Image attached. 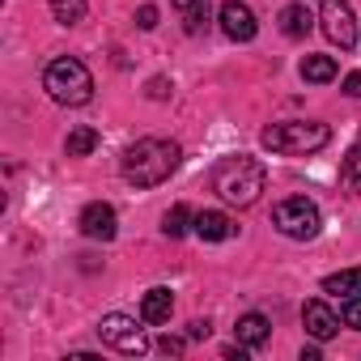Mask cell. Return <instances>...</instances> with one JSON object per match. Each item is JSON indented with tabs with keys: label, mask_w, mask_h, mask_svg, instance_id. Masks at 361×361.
Masks as SVG:
<instances>
[{
	"label": "cell",
	"mask_w": 361,
	"mask_h": 361,
	"mask_svg": "<svg viewBox=\"0 0 361 361\" xmlns=\"http://www.w3.org/2000/svg\"><path fill=\"white\" fill-rule=\"evenodd\" d=\"M178 161H183V149H178L174 140L145 136V140H136L123 153L119 170H123V178L132 188H157V183H166V178L178 170Z\"/></svg>",
	"instance_id": "cell-1"
},
{
	"label": "cell",
	"mask_w": 361,
	"mask_h": 361,
	"mask_svg": "<svg viewBox=\"0 0 361 361\" xmlns=\"http://www.w3.org/2000/svg\"><path fill=\"white\" fill-rule=\"evenodd\" d=\"M264 183H268V170H264L255 157H247V153L221 157L217 170H213V192H217L226 204H238V209L255 204L259 192H264Z\"/></svg>",
	"instance_id": "cell-2"
},
{
	"label": "cell",
	"mask_w": 361,
	"mask_h": 361,
	"mask_svg": "<svg viewBox=\"0 0 361 361\" xmlns=\"http://www.w3.org/2000/svg\"><path fill=\"white\" fill-rule=\"evenodd\" d=\"M43 90H47L60 106H85V102L94 98V77H90V68H85L81 60L60 56V60L47 64V73H43Z\"/></svg>",
	"instance_id": "cell-3"
},
{
	"label": "cell",
	"mask_w": 361,
	"mask_h": 361,
	"mask_svg": "<svg viewBox=\"0 0 361 361\" xmlns=\"http://www.w3.org/2000/svg\"><path fill=\"white\" fill-rule=\"evenodd\" d=\"M259 140H264V149H272V153L298 157V153L323 149V145L331 140V128H327V123H314V119H293V123H272V128H264Z\"/></svg>",
	"instance_id": "cell-4"
},
{
	"label": "cell",
	"mask_w": 361,
	"mask_h": 361,
	"mask_svg": "<svg viewBox=\"0 0 361 361\" xmlns=\"http://www.w3.org/2000/svg\"><path fill=\"white\" fill-rule=\"evenodd\" d=\"M272 226L285 234V238H298V243H310L319 238L323 230V217H319V204L306 200V196H289L272 209Z\"/></svg>",
	"instance_id": "cell-5"
},
{
	"label": "cell",
	"mask_w": 361,
	"mask_h": 361,
	"mask_svg": "<svg viewBox=\"0 0 361 361\" xmlns=\"http://www.w3.org/2000/svg\"><path fill=\"white\" fill-rule=\"evenodd\" d=\"M98 336H102L111 348L128 353V357H145V353H149V336H145V327H140L136 319H128V314H102Z\"/></svg>",
	"instance_id": "cell-6"
},
{
	"label": "cell",
	"mask_w": 361,
	"mask_h": 361,
	"mask_svg": "<svg viewBox=\"0 0 361 361\" xmlns=\"http://www.w3.org/2000/svg\"><path fill=\"white\" fill-rule=\"evenodd\" d=\"M319 22H323V35L348 51L357 43V22H353V9H348V0H319Z\"/></svg>",
	"instance_id": "cell-7"
},
{
	"label": "cell",
	"mask_w": 361,
	"mask_h": 361,
	"mask_svg": "<svg viewBox=\"0 0 361 361\" xmlns=\"http://www.w3.org/2000/svg\"><path fill=\"white\" fill-rule=\"evenodd\" d=\"M115 230H119V217H115L111 204L94 200V204L81 209V234H85V238H94V243H111Z\"/></svg>",
	"instance_id": "cell-8"
},
{
	"label": "cell",
	"mask_w": 361,
	"mask_h": 361,
	"mask_svg": "<svg viewBox=\"0 0 361 361\" xmlns=\"http://www.w3.org/2000/svg\"><path fill=\"white\" fill-rule=\"evenodd\" d=\"M221 30L234 39V43H251L255 39V30H259V22H255V13L243 5V0H226V5H221Z\"/></svg>",
	"instance_id": "cell-9"
},
{
	"label": "cell",
	"mask_w": 361,
	"mask_h": 361,
	"mask_svg": "<svg viewBox=\"0 0 361 361\" xmlns=\"http://www.w3.org/2000/svg\"><path fill=\"white\" fill-rule=\"evenodd\" d=\"M302 323H306V331H310L314 340H331V336L340 331V314H336L327 302H319V298L302 306Z\"/></svg>",
	"instance_id": "cell-10"
},
{
	"label": "cell",
	"mask_w": 361,
	"mask_h": 361,
	"mask_svg": "<svg viewBox=\"0 0 361 361\" xmlns=\"http://www.w3.org/2000/svg\"><path fill=\"white\" fill-rule=\"evenodd\" d=\"M192 230H196L204 243H226V238H234V234H238L234 217H230V213H217V209H204V213H196Z\"/></svg>",
	"instance_id": "cell-11"
},
{
	"label": "cell",
	"mask_w": 361,
	"mask_h": 361,
	"mask_svg": "<svg viewBox=\"0 0 361 361\" xmlns=\"http://www.w3.org/2000/svg\"><path fill=\"white\" fill-rule=\"evenodd\" d=\"M170 310H174L170 289H149L145 302H140V319L145 323H170Z\"/></svg>",
	"instance_id": "cell-12"
},
{
	"label": "cell",
	"mask_w": 361,
	"mask_h": 361,
	"mask_svg": "<svg viewBox=\"0 0 361 361\" xmlns=\"http://www.w3.org/2000/svg\"><path fill=\"white\" fill-rule=\"evenodd\" d=\"M174 13L183 18L188 35H200L209 26V0H174Z\"/></svg>",
	"instance_id": "cell-13"
},
{
	"label": "cell",
	"mask_w": 361,
	"mask_h": 361,
	"mask_svg": "<svg viewBox=\"0 0 361 361\" xmlns=\"http://www.w3.org/2000/svg\"><path fill=\"white\" fill-rule=\"evenodd\" d=\"M268 336H272V323H268L264 314H243V319H238V340H243L247 348L268 344Z\"/></svg>",
	"instance_id": "cell-14"
},
{
	"label": "cell",
	"mask_w": 361,
	"mask_h": 361,
	"mask_svg": "<svg viewBox=\"0 0 361 361\" xmlns=\"http://www.w3.org/2000/svg\"><path fill=\"white\" fill-rule=\"evenodd\" d=\"M323 293H344V298H357L361 293V268H344V272H331L327 281H323Z\"/></svg>",
	"instance_id": "cell-15"
},
{
	"label": "cell",
	"mask_w": 361,
	"mask_h": 361,
	"mask_svg": "<svg viewBox=\"0 0 361 361\" xmlns=\"http://www.w3.org/2000/svg\"><path fill=\"white\" fill-rule=\"evenodd\" d=\"M281 30H285L289 39H306V35H310V13H306V5H285V9H281Z\"/></svg>",
	"instance_id": "cell-16"
},
{
	"label": "cell",
	"mask_w": 361,
	"mask_h": 361,
	"mask_svg": "<svg viewBox=\"0 0 361 361\" xmlns=\"http://www.w3.org/2000/svg\"><path fill=\"white\" fill-rule=\"evenodd\" d=\"M302 77L314 81V85H327V81H336V60L331 56H306L302 60Z\"/></svg>",
	"instance_id": "cell-17"
},
{
	"label": "cell",
	"mask_w": 361,
	"mask_h": 361,
	"mask_svg": "<svg viewBox=\"0 0 361 361\" xmlns=\"http://www.w3.org/2000/svg\"><path fill=\"white\" fill-rule=\"evenodd\" d=\"M94 149H98V132H94V128H85V123H81V128H73V132H68V140H64V153H68V157H90Z\"/></svg>",
	"instance_id": "cell-18"
},
{
	"label": "cell",
	"mask_w": 361,
	"mask_h": 361,
	"mask_svg": "<svg viewBox=\"0 0 361 361\" xmlns=\"http://www.w3.org/2000/svg\"><path fill=\"white\" fill-rule=\"evenodd\" d=\"M192 221H196V217H192V209H188V204H174V209L161 217V234H166V238H183Z\"/></svg>",
	"instance_id": "cell-19"
},
{
	"label": "cell",
	"mask_w": 361,
	"mask_h": 361,
	"mask_svg": "<svg viewBox=\"0 0 361 361\" xmlns=\"http://www.w3.org/2000/svg\"><path fill=\"white\" fill-rule=\"evenodd\" d=\"M47 5H51V13H56L60 26H77L85 18V0H47Z\"/></svg>",
	"instance_id": "cell-20"
},
{
	"label": "cell",
	"mask_w": 361,
	"mask_h": 361,
	"mask_svg": "<svg viewBox=\"0 0 361 361\" xmlns=\"http://www.w3.org/2000/svg\"><path fill=\"white\" fill-rule=\"evenodd\" d=\"M344 183L348 188H361V145H353L348 157H344Z\"/></svg>",
	"instance_id": "cell-21"
},
{
	"label": "cell",
	"mask_w": 361,
	"mask_h": 361,
	"mask_svg": "<svg viewBox=\"0 0 361 361\" xmlns=\"http://www.w3.org/2000/svg\"><path fill=\"white\" fill-rule=\"evenodd\" d=\"M340 319H344V327L361 331V293H357V298H344V306H340Z\"/></svg>",
	"instance_id": "cell-22"
},
{
	"label": "cell",
	"mask_w": 361,
	"mask_h": 361,
	"mask_svg": "<svg viewBox=\"0 0 361 361\" xmlns=\"http://www.w3.org/2000/svg\"><path fill=\"white\" fill-rule=\"evenodd\" d=\"M136 26H140V30H153V26H157V5H140V9H136Z\"/></svg>",
	"instance_id": "cell-23"
},
{
	"label": "cell",
	"mask_w": 361,
	"mask_h": 361,
	"mask_svg": "<svg viewBox=\"0 0 361 361\" xmlns=\"http://www.w3.org/2000/svg\"><path fill=\"white\" fill-rule=\"evenodd\" d=\"M157 348H161L166 357H178V353H183V340H178V336H161V340H157Z\"/></svg>",
	"instance_id": "cell-24"
},
{
	"label": "cell",
	"mask_w": 361,
	"mask_h": 361,
	"mask_svg": "<svg viewBox=\"0 0 361 361\" xmlns=\"http://www.w3.org/2000/svg\"><path fill=\"white\" fill-rule=\"evenodd\" d=\"M209 331H213V327H209V319H196V323L188 327V336H192V340H209Z\"/></svg>",
	"instance_id": "cell-25"
},
{
	"label": "cell",
	"mask_w": 361,
	"mask_h": 361,
	"mask_svg": "<svg viewBox=\"0 0 361 361\" xmlns=\"http://www.w3.org/2000/svg\"><path fill=\"white\" fill-rule=\"evenodd\" d=\"M344 94H348V98H361V73H348V77H344Z\"/></svg>",
	"instance_id": "cell-26"
},
{
	"label": "cell",
	"mask_w": 361,
	"mask_h": 361,
	"mask_svg": "<svg viewBox=\"0 0 361 361\" xmlns=\"http://www.w3.org/2000/svg\"><path fill=\"white\" fill-rule=\"evenodd\" d=\"M166 94H170L166 77H153V81H149V98H166Z\"/></svg>",
	"instance_id": "cell-27"
}]
</instances>
